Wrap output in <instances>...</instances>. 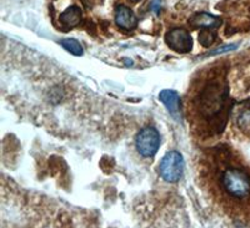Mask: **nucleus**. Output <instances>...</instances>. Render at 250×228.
I'll return each mask as SVG.
<instances>
[{
	"instance_id": "f257e3e1",
	"label": "nucleus",
	"mask_w": 250,
	"mask_h": 228,
	"mask_svg": "<svg viewBox=\"0 0 250 228\" xmlns=\"http://www.w3.org/2000/svg\"><path fill=\"white\" fill-rule=\"evenodd\" d=\"M222 185L231 197L244 198L250 193L249 176L239 169H228L222 176Z\"/></svg>"
},
{
	"instance_id": "f03ea898",
	"label": "nucleus",
	"mask_w": 250,
	"mask_h": 228,
	"mask_svg": "<svg viewBox=\"0 0 250 228\" xmlns=\"http://www.w3.org/2000/svg\"><path fill=\"white\" fill-rule=\"evenodd\" d=\"M184 172V158L178 151L165 153L159 164V175L165 182L175 183L182 178Z\"/></svg>"
},
{
	"instance_id": "7ed1b4c3",
	"label": "nucleus",
	"mask_w": 250,
	"mask_h": 228,
	"mask_svg": "<svg viewBox=\"0 0 250 228\" xmlns=\"http://www.w3.org/2000/svg\"><path fill=\"white\" fill-rule=\"evenodd\" d=\"M135 146L140 156L145 158L153 157L160 147V135L158 130L153 126H146L140 130L135 138Z\"/></svg>"
},
{
	"instance_id": "20e7f679",
	"label": "nucleus",
	"mask_w": 250,
	"mask_h": 228,
	"mask_svg": "<svg viewBox=\"0 0 250 228\" xmlns=\"http://www.w3.org/2000/svg\"><path fill=\"white\" fill-rule=\"evenodd\" d=\"M165 41L169 48L179 54L190 53L193 49V38L187 29L174 28L165 35Z\"/></svg>"
},
{
	"instance_id": "39448f33",
	"label": "nucleus",
	"mask_w": 250,
	"mask_h": 228,
	"mask_svg": "<svg viewBox=\"0 0 250 228\" xmlns=\"http://www.w3.org/2000/svg\"><path fill=\"white\" fill-rule=\"evenodd\" d=\"M223 101H224V96H223L222 91L218 89V86L207 89L202 96V111L205 115H214L220 111Z\"/></svg>"
},
{
	"instance_id": "423d86ee",
	"label": "nucleus",
	"mask_w": 250,
	"mask_h": 228,
	"mask_svg": "<svg viewBox=\"0 0 250 228\" xmlns=\"http://www.w3.org/2000/svg\"><path fill=\"white\" fill-rule=\"evenodd\" d=\"M114 19H115L117 25L120 29H123V30H134L138 25V18L135 15V13L130 8L123 5V4H120V5H118L115 8Z\"/></svg>"
},
{
	"instance_id": "0eeeda50",
	"label": "nucleus",
	"mask_w": 250,
	"mask_h": 228,
	"mask_svg": "<svg viewBox=\"0 0 250 228\" xmlns=\"http://www.w3.org/2000/svg\"><path fill=\"white\" fill-rule=\"evenodd\" d=\"M159 100L162 101V104L164 105L165 109L168 110V113L170 114V116L174 120H176V121H180V120H182L180 97L176 91L169 90V89L162 90L159 94Z\"/></svg>"
},
{
	"instance_id": "6e6552de",
	"label": "nucleus",
	"mask_w": 250,
	"mask_h": 228,
	"mask_svg": "<svg viewBox=\"0 0 250 228\" xmlns=\"http://www.w3.org/2000/svg\"><path fill=\"white\" fill-rule=\"evenodd\" d=\"M222 23L220 18L215 17L213 14H209V13H196L193 17L189 19V24H190L193 28H200V29H215L218 28Z\"/></svg>"
},
{
	"instance_id": "1a4fd4ad",
	"label": "nucleus",
	"mask_w": 250,
	"mask_h": 228,
	"mask_svg": "<svg viewBox=\"0 0 250 228\" xmlns=\"http://www.w3.org/2000/svg\"><path fill=\"white\" fill-rule=\"evenodd\" d=\"M82 9L78 5H71L66 8L64 12L60 14L59 20L62 25L68 26V28H74L82 20Z\"/></svg>"
},
{
	"instance_id": "9d476101",
	"label": "nucleus",
	"mask_w": 250,
	"mask_h": 228,
	"mask_svg": "<svg viewBox=\"0 0 250 228\" xmlns=\"http://www.w3.org/2000/svg\"><path fill=\"white\" fill-rule=\"evenodd\" d=\"M60 45L65 49L66 51L75 55V57H82L83 54H84V50H83V46L80 45V42L75 39H71V38L60 40Z\"/></svg>"
},
{
	"instance_id": "9b49d317",
	"label": "nucleus",
	"mask_w": 250,
	"mask_h": 228,
	"mask_svg": "<svg viewBox=\"0 0 250 228\" xmlns=\"http://www.w3.org/2000/svg\"><path fill=\"white\" fill-rule=\"evenodd\" d=\"M215 41V34L210 29H203L199 34V42L203 46H210Z\"/></svg>"
},
{
	"instance_id": "f8f14e48",
	"label": "nucleus",
	"mask_w": 250,
	"mask_h": 228,
	"mask_svg": "<svg viewBox=\"0 0 250 228\" xmlns=\"http://www.w3.org/2000/svg\"><path fill=\"white\" fill-rule=\"evenodd\" d=\"M160 8H162V0H153V1H151V10H153L155 14H159Z\"/></svg>"
},
{
	"instance_id": "ddd939ff",
	"label": "nucleus",
	"mask_w": 250,
	"mask_h": 228,
	"mask_svg": "<svg viewBox=\"0 0 250 228\" xmlns=\"http://www.w3.org/2000/svg\"><path fill=\"white\" fill-rule=\"evenodd\" d=\"M238 48V45H228V46H225V48H219V49H216V50H214V51H211V55H213V54H222V53H224V51H229V50H234V49H236ZM210 54H209V55H210Z\"/></svg>"
},
{
	"instance_id": "4468645a",
	"label": "nucleus",
	"mask_w": 250,
	"mask_h": 228,
	"mask_svg": "<svg viewBox=\"0 0 250 228\" xmlns=\"http://www.w3.org/2000/svg\"><path fill=\"white\" fill-rule=\"evenodd\" d=\"M131 1H139V0H131Z\"/></svg>"
}]
</instances>
